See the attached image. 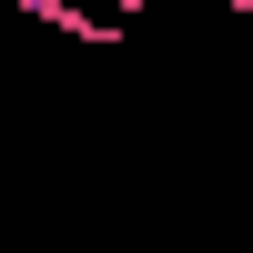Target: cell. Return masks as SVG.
<instances>
[{
	"label": "cell",
	"instance_id": "obj_1",
	"mask_svg": "<svg viewBox=\"0 0 253 253\" xmlns=\"http://www.w3.org/2000/svg\"><path fill=\"white\" fill-rule=\"evenodd\" d=\"M112 10H122V20H132V10H152V0H112Z\"/></svg>",
	"mask_w": 253,
	"mask_h": 253
},
{
	"label": "cell",
	"instance_id": "obj_2",
	"mask_svg": "<svg viewBox=\"0 0 253 253\" xmlns=\"http://www.w3.org/2000/svg\"><path fill=\"white\" fill-rule=\"evenodd\" d=\"M233 10H243V20H253V0H233Z\"/></svg>",
	"mask_w": 253,
	"mask_h": 253
}]
</instances>
